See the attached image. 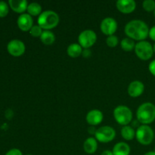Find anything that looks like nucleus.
<instances>
[{
    "instance_id": "obj_37",
    "label": "nucleus",
    "mask_w": 155,
    "mask_h": 155,
    "mask_svg": "<svg viewBox=\"0 0 155 155\" xmlns=\"http://www.w3.org/2000/svg\"><path fill=\"white\" fill-rule=\"evenodd\" d=\"M27 155H32V154H27Z\"/></svg>"
},
{
    "instance_id": "obj_19",
    "label": "nucleus",
    "mask_w": 155,
    "mask_h": 155,
    "mask_svg": "<svg viewBox=\"0 0 155 155\" xmlns=\"http://www.w3.org/2000/svg\"><path fill=\"white\" fill-rule=\"evenodd\" d=\"M39 38H40V40L42 41V43L47 45H52L55 41L54 34L49 30H45V31L42 32V35Z\"/></svg>"
},
{
    "instance_id": "obj_11",
    "label": "nucleus",
    "mask_w": 155,
    "mask_h": 155,
    "mask_svg": "<svg viewBox=\"0 0 155 155\" xmlns=\"http://www.w3.org/2000/svg\"><path fill=\"white\" fill-rule=\"evenodd\" d=\"M17 23H18V26L20 30L24 32L30 30V29L33 26V20L31 15H30L29 14L24 13L20 15L18 17Z\"/></svg>"
},
{
    "instance_id": "obj_1",
    "label": "nucleus",
    "mask_w": 155,
    "mask_h": 155,
    "mask_svg": "<svg viewBox=\"0 0 155 155\" xmlns=\"http://www.w3.org/2000/svg\"><path fill=\"white\" fill-rule=\"evenodd\" d=\"M124 31L129 38L139 41H144L149 34L148 26L141 20H133L127 23Z\"/></svg>"
},
{
    "instance_id": "obj_24",
    "label": "nucleus",
    "mask_w": 155,
    "mask_h": 155,
    "mask_svg": "<svg viewBox=\"0 0 155 155\" xmlns=\"http://www.w3.org/2000/svg\"><path fill=\"white\" fill-rule=\"evenodd\" d=\"M119 40H118V38L117 37L114 35H112V36H107V39H106V44L108 45L110 48H114L117 45Z\"/></svg>"
},
{
    "instance_id": "obj_29",
    "label": "nucleus",
    "mask_w": 155,
    "mask_h": 155,
    "mask_svg": "<svg viewBox=\"0 0 155 155\" xmlns=\"http://www.w3.org/2000/svg\"><path fill=\"white\" fill-rule=\"evenodd\" d=\"M149 37L152 39L153 41H155V26L151 27L149 30V34H148Z\"/></svg>"
},
{
    "instance_id": "obj_25",
    "label": "nucleus",
    "mask_w": 155,
    "mask_h": 155,
    "mask_svg": "<svg viewBox=\"0 0 155 155\" xmlns=\"http://www.w3.org/2000/svg\"><path fill=\"white\" fill-rule=\"evenodd\" d=\"M42 29L39 25H33L30 29V33L33 37H40L42 33Z\"/></svg>"
},
{
    "instance_id": "obj_8",
    "label": "nucleus",
    "mask_w": 155,
    "mask_h": 155,
    "mask_svg": "<svg viewBox=\"0 0 155 155\" xmlns=\"http://www.w3.org/2000/svg\"><path fill=\"white\" fill-rule=\"evenodd\" d=\"M96 33L92 30H83L78 36V42L82 48L88 49L96 42Z\"/></svg>"
},
{
    "instance_id": "obj_16",
    "label": "nucleus",
    "mask_w": 155,
    "mask_h": 155,
    "mask_svg": "<svg viewBox=\"0 0 155 155\" xmlns=\"http://www.w3.org/2000/svg\"><path fill=\"white\" fill-rule=\"evenodd\" d=\"M83 149L87 154H94L98 149V143L96 139L92 137L88 138L83 144Z\"/></svg>"
},
{
    "instance_id": "obj_36",
    "label": "nucleus",
    "mask_w": 155,
    "mask_h": 155,
    "mask_svg": "<svg viewBox=\"0 0 155 155\" xmlns=\"http://www.w3.org/2000/svg\"><path fill=\"white\" fill-rule=\"evenodd\" d=\"M154 152H155V148H154Z\"/></svg>"
},
{
    "instance_id": "obj_30",
    "label": "nucleus",
    "mask_w": 155,
    "mask_h": 155,
    "mask_svg": "<svg viewBox=\"0 0 155 155\" xmlns=\"http://www.w3.org/2000/svg\"><path fill=\"white\" fill-rule=\"evenodd\" d=\"M83 56L85 58H88L91 55V51H89V49H85L84 51H83Z\"/></svg>"
},
{
    "instance_id": "obj_7",
    "label": "nucleus",
    "mask_w": 155,
    "mask_h": 155,
    "mask_svg": "<svg viewBox=\"0 0 155 155\" xmlns=\"http://www.w3.org/2000/svg\"><path fill=\"white\" fill-rule=\"evenodd\" d=\"M95 139L102 143H107L114 140L116 136V132L112 127L108 126L100 127L95 133Z\"/></svg>"
},
{
    "instance_id": "obj_5",
    "label": "nucleus",
    "mask_w": 155,
    "mask_h": 155,
    "mask_svg": "<svg viewBox=\"0 0 155 155\" xmlns=\"http://www.w3.org/2000/svg\"><path fill=\"white\" fill-rule=\"evenodd\" d=\"M114 117L120 125L127 126L133 120V112L127 106L120 105L114 110Z\"/></svg>"
},
{
    "instance_id": "obj_12",
    "label": "nucleus",
    "mask_w": 155,
    "mask_h": 155,
    "mask_svg": "<svg viewBox=\"0 0 155 155\" xmlns=\"http://www.w3.org/2000/svg\"><path fill=\"white\" fill-rule=\"evenodd\" d=\"M116 5L121 13L130 14L136 9V3L133 0H118Z\"/></svg>"
},
{
    "instance_id": "obj_27",
    "label": "nucleus",
    "mask_w": 155,
    "mask_h": 155,
    "mask_svg": "<svg viewBox=\"0 0 155 155\" xmlns=\"http://www.w3.org/2000/svg\"><path fill=\"white\" fill-rule=\"evenodd\" d=\"M5 155H23L22 152L20 151L19 149H17V148H13V149H11L6 153Z\"/></svg>"
},
{
    "instance_id": "obj_3",
    "label": "nucleus",
    "mask_w": 155,
    "mask_h": 155,
    "mask_svg": "<svg viewBox=\"0 0 155 155\" xmlns=\"http://www.w3.org/2000/svg\"><path fill=\"white\" fill-rule=\"evenodd\" d=\"M60 18L54 11L48 10L42 12L38 18V25L44 30H51L58 24Z\"/></svg>"
},
{
    "instance_id": "obj_22",
    "label": "nucleus",
    "mask_w": 155,
    "mask_h": 155,
    "mask_svg": "<svg viewBox=\"0 0 155 155\" xmlns=\"http://www.w3.org/2000/svg\"><path fill=\"white\" fill-rule=\"evenodd\" d=\"M120 45L123 50L126 51H130L135 49V46H136L133 39H130V38H125L123 39L120 42Z\"/></svg>"
},
{
    "instance_id": "obj_9",
    "label": "nucleus",
    "mask_w": 155,
    "mask_h": 155,
    "mask_svg": "<svg viewBox=\"0 0 155 155\" xmlns=\"http://www.w3.org/2000/svg\"><path fill=\"white\" fill-rule=\"evenodd\" d=\"M7 49L11 55L14 57H20L25 52L26 47L22 41L19 39H13L8 42Z\"/></svg>"
},
{
    "instance_id": "obj_17",
    "label": "nucleus",
    "mask_w": 155,
    "mask_h": 155,
    "mask_svg": "<svg viewBox=\"0 0 155 155\" xmlns=\"http://www.w3.org/2000/svg\"><path fill=\"white\" fill-rule=\"evenodd\" d=\"M114 155H130V147L125 142H118L113 148Z\"/></svg>"
},
{
    "instance_id": "obj_23",
    "label": "nucleus",
    "mask_w": 155,
    "mask_h": 155,
    "mask_svg": "<svg viewBox=\"0 0 155 155\" xmlns=\"http://www.w3.org/2000/svg\"><path fill=\"white\" fill-rule=\"evenodd\" d=\"M142 7L146 12H151L155 10V2L154 0H145L142 2Z\"/></svg>"
},
{
    "instance_id": "obj_14",
    "label": "nucleus",
    "mask_w": 155,
    "mask_h": 155,
    "mask_svg": "<svg viewBox=\"0 0 155 155\" xmlns=\"http://www.w3.org/2000/svg\"><path fill=\"white\" fill-rule=\"evenodd\" d=\"M103 120V114L99 110H92L86 115V121L92 127L98 125Z\"/></svg>"
},
{
    "instance_id": "obj_35",
    "label": "nucleus",
    "mask_w": 155,
    "mask_h": 155,
    "mask_svg": "<svg viewBox=\"0 0 155 155\" xmlns=\"http://www.w3.org/2000/svg\"><path fill=\"white\" fill-rule=\"evenodd\" d=\"M154 17H155V10H154Z\"/></svg>"
},
{
    "instance_id": "obj_28",
    "label": "nucleus",
    "mask_w": 155,
    "mask_h": 155,
    "mask_svg": "<svg viewBox=\"0 0 155 155\" xmlns=\"http://www.w3.org/2000/svg\"><path fill=\"white\" fill-rule=\"evenodd\" d=\"M148 69H149V71L151 72V74L155 77V60L152 61L149 64Z\"/></svg>"
},
{
    "instance_id": "obj_10",
    "label": "nucleus",
    "mask_w": 155,
    "mask_h": 155,
    "mask_svg": "<svg viewBox=\"0 0 155 155\" xmlns=\"http://www.w3.org/2000/svg\"><path fill=\"white\" fill-rule=\"evenodd\" d=\"M100 28L104 34L112 36L117 30V23L113 18H106L101 21Z\"/></svg>"
},
{
    "instance_id": "obj_15",
    "label": "nucleus",
    "mask_w": 155,
    "mask_h": 155,
    "mask_svg": "<svg viewBox=\"0 0 155 155\" xmlns=\"http://www.w3.org/2000/svg\"><path fill=\"white\" fill-rule=\"evenodd\" d=\"M8 4L14 12L21 15L27 10L28 6V3L26 0H9Z\"/></svg>"
},
{
    "instance_id": "obj_2",
    "label": "nucleus",
    "mask_w": 155,
    "mask_h": 155,
    "mask_svg": "<svg viewBox=\"0 0 155 155\" xmlns=\"http://www.w3.org/2000/svg\"><path fill=\"white\" fill-rule=\"evenodd\" d=\"M136 117L138 121L143 125L151 124L155 120V105L151 102L143 103L137 109Z\"/></svg>"
},
{
    "instance_id": "obj_13",
    "label": "nucleus",
    "mask_w": 155,
    "mask_h": 155,
    "mask_svg": "<svg viewBox=\"0 0 155 155\" xmlns=\"http://www.w3.org/2000/svg\"><path fill=\"white\" fill-rule=\"evenodd\" d=\"M145 90V86L139 80H135L130 83L128 86V93L133 98H137L140 96Z\"/></svg>"
},
{
    "instance_id": "obj_20",
    "label": "nucleus",
    "mask_w": 155,
    "mask_h": 155,
    "mask_svg": "<svg viewBox=\"0 0 155 155\" xmlns=\"http://www.w3.org/2000/svg\"><path fill=\"white\" fill-rule=\"evenodd\" d=\"M121 135L125 140L130 141L136 136V132L130 126H124L121 130Z\"/></svg>"
},
{
    "instance_id": "obj_34",
    "label": "nucleus",
    "mask_w": 155,
    "mask_h": 155,
    "mask_svg": "<svg viewBox=\"0 0 155 155\" xmlns=\"http://www.w3.org/2000/svg\"><path fill=\"white\" fill-rule=\"evenodd\" d=\"M153 49H154V52L155 53V43H154V46H153Z\"/></svg>"
},
{
    "instance_id": "obj_26",
    "label": "nucleus",
    "mask_w": 155,
    "mask_h": 155,
    "mask_svg": "<svg viewBox=\"0 0 155 155\" xmlns=\"http://www.w3.org/2000/svg\"><path fill=\"white\" fill-rule=\"evenodd\" d=\"M8 5L5 2H0V18H5L8 14Z\"/></svg>"
},
{
    "instance_id": "obj_4",
    "label": "nucleus",
    "mask_w": 155,
    "mask_h": 155,
    "mask_svg": "<svg viewBox=\"0 0 155 155\" xmlns=\"http://www.w3.org/2000/svg\"><path fill=\"white\" fill-rule=\"evenodd\" d=\"M136 137L141 145H148L154 139V130L149 126L142 125L138 127L136 132Z\"/></svg>"
},
{
    "instance_id": "obj_31",
    "label": "nucleus",
    "mask_w": 155,
    "mask_h": 155,
    "mask_svg": "<svg viewBox=\"0 0 155 155\" xmlns=\"http://www.w3.org/2000/svg\"><path fill=\"white\" fill-rule=\"evenodd\" d=\"M101 155H114V154L111 151H109V150H105V151H104L102 153H101Z\"/></svg>"
},
{
    "instance_id": "obj_33",
    "label": "nucleus",
    "mask_w": 155,
    "mask_h": 155,
    "mask_svg": "<svg viewBox=\"0 0 155 155\" xmlns=\"http://www.w3.org/2000/svg\"><path fill=\"white\" fill-rule=\"evenodd\" d=\"M144 155H155V152L154 151H148V152H147L146 154Z\"/></svg>"
},
{
    "instance_id": "obj_18",
    "label": "nucleus",
    "mask_w": 155,
    "mask_h": 155,
    "mask_svg": "<svg viewBox=\"0 0 155 155\" xmlns=\"http://www.w3.org/2000/svg\"><path fill=\"white\" fill-rule=\"evenodd\" d=\"M68 54L71 58H77L83 53V48L80 44L73 43L68 47Z\"/></svg>"
},
{
    "instance_id": "obj_21",
    "label": "nucleus",
    "mask_w": 155,
    "mask_h": 155,
    "mask_svg": "<svg viewBox=\"0 0 155 155\" xmlns=\"http://www.w3.org/2000/svg\"><path fill=\"white\" fill-rule=\"evenodd\" d=\"M27 11L31 16H37L42 13V6L37 2H32L28 5Z\"/></svg>"
},
{
    "instance_id": "obj_32",
    "label": "nucleus",
    "mask_w": 155,
    "mask_h": 155,
    "mask_svg": "<svg viewBox=\"0 0 155 155\" xmlns=\"http://www.w3.org/2000/svg\"><path fill=\"white\" fill-rule=\"evenodd\" d=\"M88 131H89V133H90V134H95V132H96V130H95L94 127H89V130H88Z\"/></svg>"
},
{
    "instance_id": "obj_6",
    "label": "nucleus",
    "mask_w": 155,
    "mask_h": 155,
    "mask_svg": "<svg viewBox=\"0 0 155 155\" xmlns=\"http://www.w3.org/2000/svg\"><path fill=\"white\" fill-rule=\"evenodd\" d=\"M135 52L137 57L141 60H149L154 54L153 46L148 41H140L136 44Z\"/></svg>"
}]
</instances>
